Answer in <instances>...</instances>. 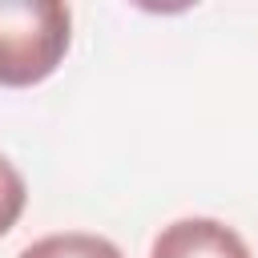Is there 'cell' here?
<instances>
[{"instance_id":"cell-1","label":"cell","mask_w":258,"mask_h":258,"mask_svg":"<svg viewBox=\"0 0 258 258\" xmlns=\"http://www.w3.org/2000/svg\"><path fill=\"white\" fill-rule=\"evenodd\" d=\"M73 44V12L60 0H0V89L48 81Z\"/></svg>"},{"instance_id":"cell-2","label":"cell","mask_w":258,"mask_h":258,"mask_svg":"<svg viewBox=\"0 0 258 258\" xmlns=\"http://www.w3.org/2000/svg\"><path fill=\"white\" fill-rule=\"evenodd\" d=\"M149 258H254V254L230 222L189 214V218H173L153 234Z\"/></svg>"},{"instance_id":"cell-3","label":"cell","mask_w":258,"mask_h":258,"mask_svg":"<svg viewBox=\"0 0 258 258\" xmlns=\"http://www.w3.org/2000/svg\"><path fill=\"white\" fill-rule=\"evenodd\" d=\"M16 258H125L121 246L105 234H89V230H60V234H44L36 242H28Z\"/></svg>"},{"instance_id":"cell-4","label":"cell","mask_w":258,"mask_h":258,"mask_svg":"<svg viewBox=\"0 0 258 258\" xmlns=\"http://www.w3.org/2000/svg\"><path fill=\"white\" fill-rule=\"evenodd\" d=\"M24 206H28V181H24V173L0 153V238L20 222Z\"/></svg>"}]
</instances>
